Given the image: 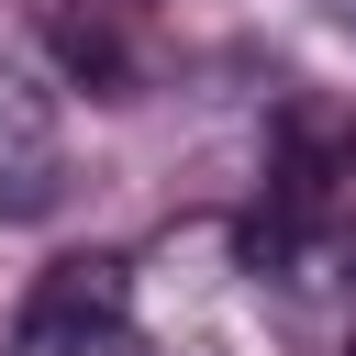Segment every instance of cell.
<instances>
[{"instance_id": "obj_1", "label": "cell", "mask_w": 356, "mask_h": 356, "mask_svg": "<svg viewBox=\"0 0 356 356\" xmlns=\"http://www.w3.org/2000/svg\"><path fill=\"white\" fill-rule=\"evenodd\" d=\"M356 234V111H323L300 100L278 122V167H267V200L245 222L256 267H289V278H323V256Z\"/></svg>"}, {"instance_id": "obj_2", "label": "cell", "mask_w": 356, "mask_h": 356, "mask_svg": "<svg viewBox=\"0 0 356 356\" xmlns=\"http://www.w3.org/2000/svg\"><path fill=\"white\" fill-rule=\"evenodd\" d=\"M122 312H134L122 256H67V267L22 300L11 356H122Z\"/></svg>"}, {"instance_id": "obj_3", "label": "cell", "mask_w": 356, "mask_h": 356, "mask_svg": "<svg viewBox=\"0 0 356 356\" xmlns=\"http://www.w3.org/2000/svg\"><path fill=\"white\" fill-rule=\"evenodd\" d=\"M67 178V122H56V89L0 67V211H44Z\"/></svg>"}, {"instance_id": "obj_4", "label": "cell", "mask_w": 356, "mask_h": 356, "mask_svg": "<svg viewBox=\"0 0 356 356\" xmlns=\"http://www.w3.org/2000/svg\"><path fill=\"white\" fill-rule=\"evenodd\" d=\"M323 11H334V22H345V33H356V0H323Z\"/></svg>"}, {"instance_id": "obj_5", "label": "cell", "mask_w": 356, "mask_h": 356, "mask_svg": "<svg viewBox=\"0 0 356 356\" xmlns=\"http://www.w3.org/2000/svg\"><path fill=\"white\" fill-rule=\"evenodd\" d=\"M345 356H356V345H345Z\"/></svg>"}]
</instances>
